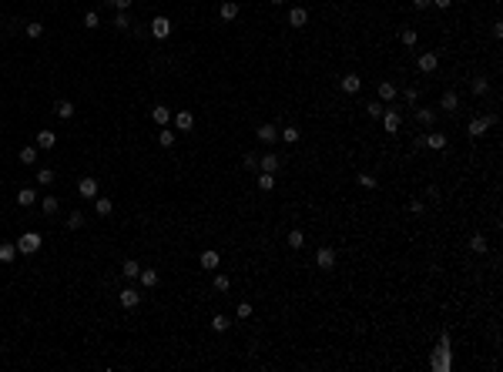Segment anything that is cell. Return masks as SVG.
Instances as JSON below:
<instances>
[{
  "mask_svg": "<svg viewBox=\"0 0 503 372\" xmlns=\"http://www.w3.org/2000/svg\"><path fill=\"white\" fill-rule=\"evenodd\" d=\"M486 248H490V245H486L483 235H473V238H470V252H476V255H486Z\"/></svg>",
  "mask_w": 503,
  "mask_h": 372,
  "instance_id": "cell-29",
  "label": "cell"
},
{
  "mask_svg": "<svg viewBox=\"0 0 503 372\" xmlns=\"http://www.w3.org/2000/svg\"><path fill=\"white\" fill-rule=\"evenodd\" d=\"M211 329H215V332H228V329H232V318H228V315H215V318H211Z\"/></svg>",
  "mask_w": 503,
  "mask_h": 372,
  "instance_id": "cell-36",
  "label": "cell"
},
{
  "mask_svg": "<svg viewBox=\"0 0 503 372\" xmlns=\"http://www.w3.org/2000/svg\"><path fill=\"white\" fill-rule=\"evenodd\" d=\"M40 245H44L40 231H24V235L17 238V252H20V255H37Z\"/></svg>",
  "mask_w": 503,
  "mask_h": 372,
  "instance_id": "cell-1",
  "label": "cell"
},
{
  "mask_svg": "<svg viewBox=\"0 0 503 372\" xmlns=\"http://www.w3.org/2000/svg\"><path fill=\"white\" fill-rule=\"evenodd\" d=\"M138 279H141V285H145V288H154V285H158V272H154V268H141V275H138Z\"/></svg>",
  "mask_w": 503,
  "mask_h": 372,
  "instance_id": "cell-27",
  "label": "cell"
},
{
  "mask_svg": "<svg viewBox=\"0 0 503 372\" xmlns=\"http://www.w3.org/2000/svg\"><path fill=\"white\" fill-rule=\"evenodd\" d=\"M37 185H54V168H40V171H37Z\"/></svg>",
  "mask_w": 503,
  "mask_h": 372,
  "instance_id": "cell-42",
  "label": "cell"
},
{
  "mask_svg": "<svg viewBox=\"0 0 503 372\" xmlns=\"http://www.w3.org/2000/svg\"><path fill=\"white\" fill-rule=\"evenodd\" d=\"M355 181H359V188H366V191H373V188H376V174H369V171H362V174H359Z\"/></svg>",
  "mask_w": 503,
  "mask_h": 372,
  "instance_id": "cell-39",
  "label": "cell"
},
{
  "mask_svg": "<svg viewBox=\"0 0 503 372\" xmlns=\"http://www.w3.org/2000/svg\"><path fill=\"white\" fill-rule=\"evenodd\" d=\"M399 124H403L399 111H383V128H386V134H396V131H399Z\"/></svg>",
  "mask_w": 503,
  "mask_h": 372,
  "instance_id": "cell-11",
  "label": "cell"
},
{
  "mask_svg": "<svg viewBox=\"0 0 503 372\" xmlns=\"http://www.w3.org/2000/svg\"><path fill=\"white\" fill-rule=\"evenodd\" d=\"M279 165H282V158H279V154H272V151L259 158V168H262V171H268V174H275V171H279Z\"/></svg>",
  "mask_w": 503,
  "mask_h": 372,
  "instance_id": "cell-12",
  "label": "cell"
},
{
  "mask_svg": "<svg viewBox=\"0 0 503 372\" xmlns=\"http://www.w3.org/2000/svg\"><path fill=\"white\" fill-rule=\"evenodd\" d=\"M406 101L416 104V101H419V87H406Z\"/></svg>",
  "mask_w": 503,
  "mask_h": 372,
  "instance_id": "cell-49",
  "label": "cell"
},
{
  "mask_svg": "<svg viewBox=\"0 0 503 372\" xmlns=\"http://www.w3.org/2000/svg\"><path fill=\"white\" fill-rule=\"evenodd\" d=\"M54 111H57V117L71 121V117H74V104H71V101H57V104H54Z\"/></svg>",
  "mask_w": 503,
  "mask_h": 372,
  "instance_id": "cell-25",
  "label": "cell"
},
{
  "mask_svg": "<svg viewBox=\"0 0 503 372\" xmlns=\"http://www.w3.org/2000/svg\"><path fill=\"white\" fill-rule=\"evenodd\" d=\"M27 37H30V40L44 37V24H37V20H34V24H27Z\"/></svg>",
  "mask_w": 503,
  "mask_h": 372,
  "instance_id": "cell-44",
  "label": "cell"
},
{
  "mask_svg": "<svg viewBox=\"0 0 503 372\" xmlns=\"http://www.w3.org/2000/svg\"><path fill=\"white\" fill-rule=\"evenodd\" d=\"M339 91H342V94H359V91H362V77H359V74H346L342 81H339Z\"/></svg>",
  "mask_w": 503,
  "mask_h": 372,
  "instance_id": "cell-5",
  "label": "cell"
},
{
  "mask_svg": "<svg viewBox=\"0 0 503 372\" xmlns=\"http://www.w3.org/2000/svg\"><path fill=\"white\" fill-rule=\"evenodd\" d=\"M57 208H60V201H57L54 195H47V198L40 201V211H44V215H57Z\"/></svg>",
  "mask_w": 503,
  "mask_h": 372,
  "instance_id": "cell-31",
  "label": "cell"
},
{
  "mask_svg": "<svg viewBox=\"0 0 503 372\" xmlns=\"http://www.w3.org/2000/svg\"><path fill=\"white\" fill-rule=\"evenodd\" d=\"M84 27H88V30H97V27H101V14H97V10H88V14H84Z\"/></svg>",
  "mask_w": 503,
  "mask_h": 372,
  "instance_id": "cell-37",
  "label": "cell"
},
{
  "mask_svg": "<svg viewBox=\"0 0 503 372\" xmlns=\"http://www.w3.org/2000/svg\"><path fill=\"white\" fill-rule=\"evenodd\" d=\"M104 3H111L114 10H131V0H104Z\"/></svg>",
  "mask_w": 503,
  "mask_h": 372,
  "instance_id": "cell-48",
  "label": "cell"
},
{
  "mask_svg": "<svg viewBox=\"0 0 503 372\" xmlns=\"http://www.w3.org/2000/svg\"><path fill=\"white\" fill-rule=\"evenodd\" d=\"M416 67H419L423 74H433V71L440 67V54H419L416 57Z\"/></svg>",
  "mask_w": 503,
  "mask_h": 372,
  "instance_id": "cell-6",
  "label": "cell"
},
{
  "mask_svg": "<svg viewBox=\"0 0 503 372\" xmlns=\"http://www.w3.org/2000/svg\"><path fill=\"white\" fill-rule=\"evenodd\" d=\"M81 225H84V211H71V215H67V228H71V231H77Z\"/></svg>",
  "mask_w": 503,
  "mask_h": 372,
  "instance_id": "cell-41",
  "label": "cell"
},
{
  "mask_svg": "<svg viewBox=\"0 0 503 372\" xmlns=\"http://www.w3.org/2000/svg\"><path fill=\"white\" fill-rule=\"evenodd\" d=\"M362 108H366V114H369L373 121H376V117H383V111H386V108H383L379 101H369V104H362Z\"/></svg>",
  "mask_w": 503,
  "mask_h": 372,
  "instance_id": "cell-40",
  "label": "cell"
},
{
  "mask_svg": "<svg viewBox=\"0 0 503 372\" xmlns=\"http://www.w3.org/2000/svg\"><path fill=\"white\" fill-rule=\"evenodd\" d=\"M289 24H292V27H305V24H309V10H305V7H292V10H289Z\"/></svg>",
  "mask_w": 503,
  "mask_h": 372,
  "instance_id": "cell-15",
  "label": "cell"
},
{
  "mask_svg": "<svg viewBox=\"0 0 503 372\" xmlns=\"http://www.w3.org/2000/svg\"><path fill=\"white\" fill-rule=\"evenodd\" d=\"M423 148L443 151V148H446V134H423Z\"/></svg>",
  "mask_w": 503,
  "mask_h": 372,
  "instance_id": "cell-17",
  "label": "cell"
},
{
  "mask_svg": "<svg viewBox=\"0 0 503 372\" xmlns=\"http://www.w3.org/2000/svg\"><path fill=\"white\" fill-rule=\"evenodd\" d=\"M440 108H443V111H449V114H456V111H460V94H456V91H443Z\"/></svg>",
  "mask_w": 503,
  "mask_h": 372,
  "instance_id": "cell-8",
  "label": "cell"
},
{
  "mask_svg": "<svg viewBox=\"0 0 503 372\" xmlns=\"http://www.w3.org/2000/svg\"><path fill=\"white\" fill-rule=\"evenodd\" d=\"M54 144H57V134H54V131H47V128L37 131V151H51Z\"/></svg>",
  "mask_w": 503,
  "mask_h": 372,
  "instance_id": "cell-14",
  "label": "cell"
},
{
  "mask_svg": "<svg viewBox=\"0 0 503 372\" xmlns=\"http://www.w3.org/2000/svg\"><path fill=\"white\" fill-rule=\"evenodd\" d=\"M433 7H440V10H449V7H453V0H433Z\"/></svg>",
  "mask_w": 503,
  "mask_h": 372,
  "instance_id": "cell-50",
  "label": "cell"
},
{
  "mask_svg": "<svg viewBox=\"0 0 503 372\" xmlns=\"http://www.w3.org/2000/svg\"><path fill=\"white\" fill-rule=\"evenodd\" d=\"M376 91H379V101H392V97H396V84H392V81H379Z\"/></svg>",
  "mask_w": 503,
  "mask_h": 372,
  "instance_id": "cell-23",
  "label": "cell"
},
{
  "mask_svg": "<svg viewBox=\"0 0 503 372\" xmlns=\"http://www.w3.org/2000/svg\"><path fill=\"white\" fill-rule=\"evenodd\" d=\"M238 10H242V7H238L235 0H225V3H222V10H218V14H222V20H235V17H238Z\"/></svg>",
  "mask_w": 503,
  "mask_h": 372,
  "instance_id": "cell-21",
  "label": "cell"
},
{
  "mask_svg": "<svg viewBox=\"0 0 503 372\" xmlns=\"http://www.w3.org/2000/svg\"><path fill=\"white\" fill-rule=\"evenodd\" d=\"M410 211L413 215H423V201H410Z\"/></svg>",
  "mask_w": 503,
  "mask_h": 372,
  "instance_id": "cell-51",
  "label": "cell"
},
{
  "mask_svg": "<svg viewBox=\"0 0 503 372\" xmlns=\"http://www.w3.org/2000/svg\"><path fill=\"white\" fill-rule=\"evenodd\" d=\"M34 201H37V191H34V188H20L17 191V205L20 208H30Z\"/></svg>",
  "mask_w": 503,
  "mask_h": 372,
  "instance_id": "cell-19",
  "label": "cell"
},
{
  "mask_svg": "<svg viewBox=\"0 0 503 372\" xmlns=\"http://www.w3.org/2000/svg\"><path fill=\"white\" fill-rule=\"evenodd\" d=\"M20 161H24V165H34V161H37V144H24V148H20Z\"/></svg>",
  "mask_w": 503,
  "mask_h": 372,
  "instance_id": "cell-28",
  "label": "cell"
},
{
  "mask_svg": "<svg viewBox=\"0 0 503 372\" xmlns=\"http://www.w3.org/2000/svg\"><path fill=\"white\" fill-rule=\"evenodd\" d=\"M285 242H289V248H296V252H298V248H302V245H305V235H302V231H298V228H292V231H289V238H285Z\"/></svg>",
  "mask_w": 503,
  "mask_h": 372,
  "instance_id": "cell-34",
  "label": "cell"
},
{
  "mask_svg": "<svg viewBox=\"0 0 503 372\" xmlns=\"http://www.w3.org/2000/svg\"><path fill=\"white\" fill-rule=\"evenodd\" d=\"M151 121L165 128L168 121H171V108H165V104H158V108H151Z\"/></svg>",
  "mask_w": 503,
  "mask_h": 372,
  "instance_id": "cell-18",
  "label": "cell"
},
{
  "mask_svg": "<svg viewBox=\"0 0 503 372\" xmlns=\"http://www.w3.org/2000/svg\"><path fill=\"white\" fill-rule=\"evenodd\" d=\"M148 34L154 40H168V37H171V20H168V17H154L148 24Z\"/></svg>",
  "mask_w": 503,
  "mask_h": 372,
  "instance_id": "cell-2",
  "label": "cell"
},
{
  "mask_svg": "<svg viewBox=\"0 0 503 372\" xmlns=\"http://www.w3.org/2000/svg\"><path fill=\"white\" fill-rule=\"evenodd\" d=\"M429 3H433V0H413V7H416V10H426Z\"/></svg>",
  "mask_w": 503,
  "mask_h": 372,
  "instance_id": "cell-52",
  "label": "cell"
},
{
  "mask_svg": "<svg viewBox=\"0 0 503 372\" xmlns=\"http://www.w3.org/2000/svg\"><path fill=\"white\" fill-rule=\"evenodd\" d=\"M121 275H124V279H128V282H134V279H138V275H141V265H138V261H134V258H128V261H124V265H121Z\"/></svg>",
  "mask_w": 503,
  "mask_h": 372,
  "instance_id": "cell-20",
  "label": "cell"
},
{
  "mask_svg": "<svg viewBox=\"0 0 503 372\" xmlns=\"http://www.w3.org/2000/svg\"><path fill=\"white\" fill-rule=\"evenodd\" d=\"M272 3H275V7H282V3H285V0H272Z\"/></svg>",
  "mask_w": 503,
  "mask_h": 372,
  "instance_id": "cell-53",
  "label": "cell"
},
{
  "mask_svg": "<svg viewBox=\"0 0 503 372\" xmlns=\"http://www.w3.org/2000/svg\"><path fill=\"white\" fill-rule=\"evenodd\" d=\"M235 315H238V318H252V305H248V302H238Z\"/></svg>",
  "mask_w": 503,
  "mask_h": 372,
  "instance_id": "cell-47",
  "label": "cell"
},
{
  "mask_svg": "<svg viewBox=\"0 0 503 372\" xmlns=\"http://www.w3.org/2000/svg\"><path fill=\"white\" fill-rule=\"evenodd\" d=\"M77 191H81V198H97V181L94 178H81L77 181Z\"/></svg>",
  "mask_w": 503,
  "mask_h": 372,
  "instance_id": "cell-16",
  "label": "cell"
},
{
  "mask_svg": "<svg viewBox=\"0 0 503 372\" xmlns=\"http://www.w3.org/2000/svg\"><path fill=\"white\" fill-rule=\"evenodd\" d=\"M14 258H17V245L3 242V245H0V261H3V265H10Z\"/></svg>",
  "mask_w": 503,
  "mask_h": 372,
  "instance_id": "cell-24",
  "label": "cell"
},
{
  "mask_svg": "<svg viewBox=\"0 0 503 372\" xmlns=\"http://www.w3.org/2000/svg\"><path fill=\"white\" fill-rule=\"evenodd\" d=\"M94 211L101 215V218H108L114 211V205H111V198H94Z\"/></svg>",
  "mask_w": 503,
  "mask_h": 372,
  "instance_id": "cell-26",
  "label": "cell"
},
{
  "mask_svg": "<svg viewBox=\"0 0 503 372\" xmlns=\"http://www.w3.org/2000/svg\"><path fill=\"white\" fill-rule=\"evenodd\" d=\"M255 138H259L262 144L272 148V144L279 141V128H275V124H259V128H255Z\"/></svg>",
  "mask_w": 503,
  "mask_h": 372,
  "instance_id": "cell-4",
  "label": "cell"
},
{
  "mask_svg": "<svg viewBox=\"0 0 503 372\" xmlns=\"http://www.w3.org/2000/svg\"><path fill=\"white\" fill-rule=\"evenodd\" d=\"M416 121L433 128V121H436V111H433V108H419V111H416Z\"/></svg>",
  "mask_w": 503,
  "mask_h": 372,
  "instance_id": "cell-30",
  "label": "cell"
},
{
  "mask_svg": "<svg viewBox=\"0 0 503 372\" xmlns=\"http://www.w3.org/2000/svg\"><path fill=\"white\" fill-rule=\"evenodd\" d=\"M198 261H202V268H208V272H215V268L222 265V255H218L215 248H205V252H202V258H198Z\"/></svg>",
  "mask_w": 503,
  "mask_h": 372,
  "instance_id": "cell-10",
  "label": "cell"
},
{
  "mask_svg": "<svg viewBox=\"0 0 503 372\" xmlns=\"http://www.w3.org/2000/svg\"><path fill=\"white\" fill-rule=\"evenodd\" d=\"M242 168L255 171V168H259V154H245V158H242Z\"/></svg>",
  "mask_w": 503,
  "mask_h": 372,
  "instance_id": "cell-46",
  "label": "cell"
},
{
  "mask_svg": "<svg viewBox=\"0 0 503 372\" xmlns=\"http://www.w3.org/2000/svg\"><path fill=\"white\" fill-rule=\"evenodd\" d=\"M175 141H178V131H175V128H161V134H158V144H161V148H171Z\"/></svg>",
  "mask_w": 503,
  "mask_h": 372,
  "instance_id": "cell-22",
  "label": "cell"
},
{
  "mask_svg": "<svg viewBox=\"0 0 503 372\" xmlns=\"http://www.w3.org/2000/svg\"><path fill=\"white\" fill-rule=\"evenodd\" d=\"M316 265L322 268V272H332V268H335V248L322 245V248L316 252Z\"/></svg>",
  "mask_w": 503,
  "mask_h": 372,
  "instance_id": "cell-3",
  "label": "cell"
},
{
  "mask_svg": "<svg viewBox=\"0 0 503 372\" xmlns=\"http://www.w3.org/2000/svg\"><path fill=\"white\" fill-rule=\"evenodd\" d=\"M111 24H114V27H118V30H128V27H131V17H128V10H118V14H114V20H111Z\"/></svg>",
  "mask_w": 503,
  "mask_h": 372,
  "instance_id": "cell-35",
  "label": "cell"
},
{
  "mask_svg": "<svg viewBox=\"0 0 503 372\" xmlns=\"http://www.w3.org/2000/svg\"><path fill=\"white\" fill-rule=\"evenodd\" d=\"M232 288V279L228 275H215V292H228Z\"/></svg>",
  "mask_w": 503,
  "mask_h": 372,
  "instance_id": "cell-45",
  "label": "cell"
},
{
  "mask_svg": "<svg viewBox=\"0 0 503 372\" xmlns=\"http://www.w3.org/2000/svg\"><path fill=\"white\" fill-rule=\"evenodd\" d=\"M399 40H403L406 47H416V40H419V34H416L413 27H403V30H399Z\"/></svg>",
  "mask_w": 503,
  "mask_h": 372,
  "instance_id": "cell-32",
  "label": "cell"
},
{
  "mask_svg": "<svg viewBox=\"0 0 503 372\" xmlns=\"http://www.w3.org/2000/svg\"><path fill=\"white\" fill-rule=\"evenodd\" d=\"M171 121H175V131H191V128H195V114H191V111L171 114Z\"/></svg>",
  "mask_w": 503,
  "mask_h": 372,
  "instance_id": "cell-7",
  "label": "cell"
},
{
  "mask_svg": "<svg viewBox=\"0 0 503 372\" xmlns=\"http://www.w3.org/2000/svg\"><path fill=\"white\" fill-rule=\"evenodd\" d=\"M486 131H490V121H486V117H473V121L466 124V134H470V138H483Z\"/></svg>",
  "mask_w": 503,
  "mask_h": 372,
  "instance_id": "cell-9",
  "label": "cell"
},
{
  "mask_svg": "<svg viewBox=\"0 0 503 372\" xmlns=\"http://www.w3.org/2000/svg\"><path fill=\"white\" fill-rule=\"evenodd\" d=\"M470 91H473L476 97H480V94H486V91H490V81H483V77H476V81L470 84Z\"/></svg>",
  "mask_w": 503,
  "mask_h": 372,
  "instance_id": "cell-43",
  "label": "cell"
},
{
  "mask_svg": "<svg viewBox=\"0 0 503 372\" xmlns=\"http://www.w3.org/2000/svg\"><path fill=\"white\" fill-rule=\"evenodd\" d=\"M118 302H121V309H138V305H141V295H138L134 288H124V292L118 295Z\"/></svg>",
  "mask_w": 503,
  "mask_h": 372,
  "instance_id": "cell-13",
  "label": "cell"
},
{
  "mask_svg": "<svg viewBox=\"0 0 503 372\" xmlns=\"http://www.w3.org/2000/svg\"><path fill=\"white\" fill-rule=\"evenodd\" d=\"M298 138H302V134H298V128H282L279 131V141H285V144H296Z\"/></svg>",
  "mask_w": 503,
  "mask_h": 372,
  "instance_id": "cell-33",
  "label": "cell"
},
{
  "mask_svg": "<svg viewBox=\"0 0 503 372\" xmlns=\"http://www.w3.org/2000/svg\"><path fill=\"white\" fill-rule=\"evenodd\" d=\"M259 188H262V191H272V188H275V174L262 171V174H259Z\"/></svg>",
  "mask_w": 503,
  "mask_h": 372,
  "instance_id": "cell-38",
  "label": "cell"
}]
</instances>
